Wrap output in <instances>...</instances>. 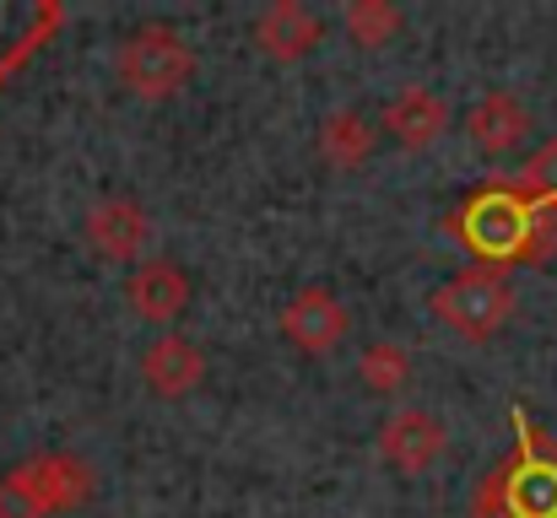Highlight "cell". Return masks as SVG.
Listing matches in <instances>:
<instances>
[{
    "label": "cell",
    "mask_w": 557,
    "mask_h": 518,
    "mask_svg": "<svg viewBox=\"0 0 557 518\" xmlns=\"http://www.w3.org/2000/svg\"><path fill=\"white\" fill-rule=\"evenodd\" d=\"M471 518H557V438H547L520 405L515 448L476 481Z\"/></svg>",
    "instance_id": "6da1fadb"
},
{
    "label": "cell",
    "mask_w": 557,
    "mask_h": 518,
    "mask_svg": "<svg viewBox=\"0 0 557 518\" xmlns=\"http://www.w3.org/2000/svg\"><path fill=\"white\" fill-rule=\"evenodd\" d=\"M114 76L141 103H169L195 81V43L169 22H141L114 49Z\"/></svg>",
    "instance_id": "7a4b0ae2"
},
{
    "label": "cell",
    "mask_w": 557,
    "mask_h": 518,
    "mask_svg": "<svg viewBox=\"0 0 557 518\" xmlns=\"http://www.w3.org/2000/svg\"><path fill=\"white\" fill-rule=\"evenodd\" d=\"M449 232L476 254V265H520L525 254V232H531V200L515 194L509 178H493L482 184L455 216H449Z\"/></svg>",
    "instance_id": "3957f363"
},
{
    "label": "cell",
    "mask_w": 557,
    "mask_h": 518,
    "mask_svg": "<svg viewBox=\"0 0 557 518\" xmlns=\"http://www.w3.org/2000/svg\"><path fill=\"white\" fill-rule=\"evenodd\" d=\"M433 319L449 325L466 341H493L509 314H515V281L498 265H466L460 276H449L433 298H428Z\"/></svg>",
    "instance_id": "277c9868"
},
{
    "label": "cell",
    "mask_w": 557,
    "mask_h": 518,
    "mask_svg": "<svg viewBox=\"0 0 557 518\" xmlns=\"http://www.w3.org/2000/svg\"><path fill=\"white\" fill-rule=\"evenodd\" d=\"M5 481H11V487H16V492H22L44 518L76 514V508H87L92 492H98V470H92L82 454H71V448L27 454L22 465L5 470Z\"/></svg>",
    "instance_id": "5b68a950"
},
{
    "label": "cell",
    "mask_w": 557,
    "mask_h": 518,
    "mask_svg": "<svg viewBox=\"0 0 557 518\" xmlns=\"http://www.w3.org/2000/svg\"><path fill=\"white\" fill-rule=\"evenodd\" d=\"M82 238L98 260L109 265H147V249H152V211L131 194H103L87 205L82 216Z\"/></svg>",
    "instance_id": "8992f818"
},
{
    "label": "cell",
    "mask_w": 557,
    "mask_h": 518,
    "mask_svg": "<svg viewBox=\"0 0 557 518\" xmlns=\"http://www.w3.org/2000/svg\"><path fill=\"white\" fill-rule=\"evenodd\" d=\"M444 443H449L444 421L433 410H422V405H400V410H389L379 421V459L389 470H400V476L433 470L444 459Z\"/></svg>",
    "instance_id": "52a82bcc"
},
{
    "label": "cell",
    "mask_w": 557,
    "mask_h": 518,
    "mask_svg": "<svg viewBox=\"0 0 557 518\" xmlns=\"http://www.w3.org/2000/svg\"><path fill=\"white\" fill-rule=\"evenodd\" d=\"M347 330H352V319H347V308L331 287H298L282 308V336L304 356H331L347 341Z\"/></svg>",
    "instance_id": "ba28073f"
},
{
    "label": "cell",
    "mask_w": 557,
    "mask_h": 518,
    "mask_svg": "<svg viewBox=\"0 0 557 518\" xmlns=\"http://www.w3.org/2000/svg\"><path fill=\"white\" fill-rule=\"evenodd\" d=\"M249 38H255V49H260L265 60L298 65V60H309V54L325 43V16L309 11L304 0H271V5L255 16Z\"/></svg>",
    "instance_id": "9c48e42d"
},
{
    "label": "cell",
    "mask_w": 557,
    "mask_h": 518,
    "mask_svg": "<svg viewBox=\"0 0 557 518\" xmlns=\"http://www.w3.org/2000/svg\"><path fill=\"white\" fill-rule=\"evenodd\" d=\"M449 119H455V114H449V103H444L433 87L411 81V87H400V92L384 103L379 130H384L395 147H406V152H428V147H438V141H444Z\"/></svg>",
    "instance_id": "30bf717a"
},
{
    "label": "cell",
    "mask_w": 557,
    "mask_h": 518,
    "mask_svg": "<svg viewBox=\"0 0 557 518\" xmlns=\"http://www.w3.org/2000/svg\"><path fill=\"white\" fill-rule=\"evenodd\" d=\"M125 303H131V314L141 325H158V330L174 325L189 308V270L180 260H147V265H136L131 281H125Z\"/></svg>",
    "instance_id": "8fae6325"
},
{
    "label": "cell",
    "mask_w": 557,
    "mask_h": 518,
    "mask_svg": "<svg viewBox=\"0 0 557 518\" xmlns=\"http://www.w3.org/2000/svg\"><path fill=\"white\" fill-rule=\"evenodd\" d=\"M141 383L158 400H185V394H195L206 383V351L189 336L163 330L158 341H147V351H141Z\"/></svg>",
    "instance_id": "7c38bea8"
},
{
    "label": "cell",
    "mask_w": 557,
    "mask_h": 518,
    "mask_svg": "<svg viewBox=\"0 0 557 518\" xmlns=\"http://www.w3.org/2000/svg\"><path fill=\"white\" fill-rule=\"evenodd\" d=\"M466 136H471V147L482 152V157H509L515 147H525V136H531V109L515 98V92H487V98H476L471 109H466Z\"/></svg>",
    "instance_id": "4fadbf2b"
},
{
    "label": "cell",
    "mask_w": 557,
    "mask_h": 518,
    "mask_svg": "<svg viewBox=\"0 0 557 518\" xmlns=\"http://www.w3.org/2000/svg\"><path fill=\"white\" fill-rule=\"evenodd\" d=\"M314 147H320L325 168L352 173V168H363V163L373 157V147H379V130H373L358 109H336V114H325V119H320V136H314Z\"/></svg>",
    "instance_id": "5bb4252c"
},
{
    "label": "cell",
    "mask_w": 557,
    "mask_h": 518,
    "mask_svg": "<svg viewBox=\"0 0 557 518\" xmlns=\"http://www.w3.org/2000/svg\"><path fill=\"white\" fill-rule=\"evenodd\" d=\"M358 383L379 394V400H395L406 383H411V356H406V345L395 341H373L363 345V356H358Z\"/></svg>",
    "instance_id": "9a60e30c"
},
{
    "label": "cell",
    "mask_w": 557,
    "mask_h": 518,
    "mask_svg": "<svg viewBox=\"0 0 557 518\" xmlns=\"http://www.w3.org/2000/svg\"><path fill=\"white\" fill-rule=\"evenodd\" d=\"M342 27H347V38L358 43V49H384V43H395V33H400V11L389 5V0H347L342 5Z\"/></svg>",
    "instance_id": "2e32d148"
},
{
    "label": "cell",
    "mask_w": 557,
    "mask_h": 518,
    "mask_svg": "<svg viewBox=\"0 0 557 518\" xmlns=\"http://www.w3.org/2000/svg\"><path fill=\"white\" fill-rule=\"evenodd\" d=\"M509 184H515V194H525L531 205L557 200V141H547L542 152H531V157H525V168L509 173Z\"/></svg>",
    "instance_id": "e0dca14e"
},
{
    "label": "cell",
    "mask_w": 557,
    "mask_h": 518,
    "mask_svg": "<svg viewBox=\"0 0 557 518\" xmlns=\"http://www.w3.org/2000/svg\"><path fill=\"white\" fill-rule=\"evenodd\" d=\"M557 260V200L531 205V232H525V254L520 265H553Z\"/></svg>",
    "instance_id": "ac0fdd59"
},
{
    "label": "cell",
    "mask_w": 557,
    "mask_h": 518,
    "mask_svg": "<svg viewBox=\"0 0 557 518\" xmlns=\"http://www.w3.org/2000/svg\"><path fill=\"white\" fill-rule=\"evenodd\" d=\"M0 518H44V514H38V508H33V503L0 476Z\"/></svg>",
    "instance_id": "d6986e66"
}]
</instances>
